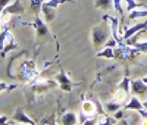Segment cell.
<instances>
[{"label": "cell", "mask_w": 147, "mask_h": 125, "mask_svg": "<svg viewBox=\"0 0 147 125\" xmlns=\"http://www.w3.org/2000/svg\"><path fill=\"white\" fill-rule=\"evenodd\" d=\"M38 75H40V72L37 69L34 60H25L19 65V80L25 81V82H31Z\"/></svg>", "instance_id": "cell-5"}, {"label": "cell", "mask_w": 147, "mask_h": 125, "mask_svg": "<svg viewBox=\"0 0 147 125\" xmlns=\"http://www.w3.org/2000/svg\"><path fill=\"white\" fill-rule=\"evenodd\" d=\"M124 2L127 3V6H125V10H127V12H131V10H134V9H138V7H147V5L137 3V2H134V0H124Z\"/></svg>", "instance_id": "cell-20"}, {"label": "cell", "mask_w": 147, "mask_h": 125, "mask_svg": "<svg viewBox=\"0 0 147 125\" xmlns=\"http://www.w3.org/2000/svg\"><path fill=\"white\" fill-rule=\"evenodd\" d=\"M141 80H143V81H144V82H146V84H147V75H146V77H143V78H141Z\"/></svg>", "instance_id": "cell-27"}, {"label": "cell", "mask_w": 147, "mask_h": 125, "mask_svg": "<svg viewBox=\"0 0 147 125\" xmlns=\"http://www.w3.org/2000/svg\"><path fill=\"white\" fill-rule=\"evenodd\" d=\"M18 49V44L15 41V37L12 34L7 28H3V31L0 32V50H2V53H0V57H6V55L12 50H16Z\"/></svg>", "instance_id": "cell-3"}, {"label": "cell", "mask_w": 147, "mask_h": 125, "mask_svg": "<svg viewBox=\"0 0 147 125\" xmlns=\"http://www.w3.org/2000/svg\"><path fill=\"white\" fill-rule=\"evenodd\" d=\"M141 18H147V7H138V9H134L129 12L128 19L134 21V19H141Z\"/></svg>", "instance_id": "cell-16"}, {"label": "cell", "mask_w": 147, "mask_h": 125, "mask_svg": "<svg viewBox=\"0 0 147 125\" xmlns=\"http://www.w3.org/2000/svg\"><path fill=\"white\" fill-rule=\"evenodd\" d=\"M144 107V105H143V102L138 99V96H132L131 99H129V102H127V105H125V110H136V112H138L140 109H143Z\"/></svg>", "instance_id": "cell-14"}, {"label": "cell", "mask_w": 147, "mask_h": 125, "mask_svg": "<svg viewBox=\"0 0 147 125\" xmlns=\"http://www.w3.org/2000/svg\"><path fill=\"white\" fill-rule=\"evenodd\" d=\"M41 5H43V0H31L30 2V12L34 15L41 14Z\"/></svg>", "instance_id": "cell-18"}, {"label": "cell", "mask_w": 147, "mask_h": 125, "mask_svg": "<svg viewBox=\"0 0 147 125\" xmlns=\"http://www.w3.org/2000/svg\"><path fill=\"white\" fill-rule=\"evenodd\" d=\"M147 30V19H144L143 22L137 24V25H132V27H128L124 30V32H122V40L127 41L128 39H131L132 35H136L137 32L140 31H146Z\"/></svg>", "instance_id": "cell-10"}, {"label": "cell", "mask_w": 147, "mask_h": 125, "mask_svg": "<svg viewBox=\"0 0 147 125\" xmlns=\"http://www.w3.org/2000/svg\"><path fill=\"white\" fill-rule=\"evenodd\" d=\"M24 12H25V6L22 5L21 0H13L10 5H7V6L3 9V12H2L0 15L10 16V15H21V14H24Z\"/></svg>", "instance_id": "cell-9"}, {"label": "cell", "mask_w": 147, "mask_h": 125, "mask_svg": "<svg viewBox=\"0 0 147 125\" xmlns=\"http://www.w3.org/2000/svg\"><path fill=\"white\" fill-rule=\"evenodd\" d=\"M97 57H106L109 60L115 59V52H113V47H105V50H102V52L97 53Z\"/></svg>", "instance_id": "cell-19"}, {"label": "cell", "mask_w": 147, "mask_h": 125, "mask_svg": "<svg viewBox=\"0 0 147 125\" xmlns=\"http://www.w3.org/2000/svg\"><path fill=\"white\" fill-rule=\"evenodd\" d=\"M9 122H10V119H9L7 116H5V115L0 114V125H3V124H9Z\"/></svg>", "instance_id": "cell-25"}, {"label": "cell", "mask_w": 147, "mask_h": 125, "mask_svg": "<svg viewBox=\"0 0 147 125\" xmlns=\"http://www.w3.org/2000/svg\"><path fill=\"white\" fill-rule=\"evenodd\" d=\"M16 84H7L5 81H0V94H3L6 91H12V90H15L16 89Z\"/></svg>", "instance_id": "cell-23"}, {"label": "cell", "mask_w": 147, "mask_h": 125, "mask_svg": "<svg viewBox=\"0 0 147 125\" xmlns=\"http://www.w3.org/2000/svg\"><path fill=\"white\" fill-rule=\"evenodd\" d=\"M131 96L147 97V84L143 80H134V81H131Z\"/></svg>", "instance_id": "cell-12"}, {"label": "cell", "mask_w": 147, "mask_h": 125, "mask_svg": "<svg viewBox=\"0 0 147 125\" xmlns=\"http://www.w3.org/2000/svg\"><path fill=\"white\" fill-rule=\"evenodd\" d=\"M103 21H107V22H109L112 37L118 41V44L125 43L124 40H122V34H119V24H121V21H119L118 18H115V16H110L109 14H105V15H103Z\"/></svg>", "instance_id": "cell-8"}, {"label": "cell", "mask_w": 147, "mask_h": 125, "mask_svg": "<svg viewBox=\"0 0 147 125\" xmlns=\"http://www.w3.org/2000/svg\"><path fill=\"white\" fill-rule=\"evenodd\" d=\"M12 119H13L15 122H18V124H28V125H34L35 124V121H32L31 118H28V115L24 112L22 107H18L15 110V114H13V116H12Z\"/></svg>", "instance_id": "cell-13"}, {"label": "cell", "mask_w": 147, "mask_h": 125, "mask_svg": "<svg viewBox=\"0 0 147 125\" xmlns=\"http://www.w3.org/2000/svg\"><path fill=\"white\" fill-rule=\"evenodd\" d=\"M94 6L97 9H102L105 12H109V10L113 9V0H96Z\"/></svg>", "instance_id": "cell-17"}, {"label": "cell", "mask_w": 147, "mask_h": 125, "mask_svg": "<svg viewBox=\"0 0 147 125\" xmlns=\"http://www.w3.org/2000/svg\"><path fill=\"white\" fill-rule=\"evenodd\" d=\"M25 25H31V27L34 28V31H35V41H37V43H41V41H46L47 39H52V40L56 41V46L59 47V43H57V40H56V37L52 35L50 30L47 28V24H46L44 19L40 16V14L35 15V19H34L32 24H25Z\"/></svg>", "instance_id": "cell-2"}, {"label": "cell", "mask_w": 147, "mask_h": 125, "mask_svg": "<svg viewBox=\"0 0 147 125\" xmlns=\"http://www.w3.org/2000/svg\"><path fill=\"white\" fill-rule=\"evenodd\" d=\"M12 2H13V0H0V14H2L3 9H5L7 5H10Z\"/></svg>", "instance_id": "cell-24"}, {"label": "cell", "mask_w": 147, "mask_h": 125, "mask_svg": "<svg viewBox=\"0 0 147 125\" xmlns=\"http://www.w3.org/2000/svg\"><path fill=\"white\" fill-rule=\"evenodd\" d=\"M55 81L57 82L59 89L62 90V91H72L74 87L78 85V82H74V81L68 77L66 71H63V69H60V72L55 77Z\"/></svg>", "instance_id": "cell-7"}, {"label": "cell", "mask_w": 147, "mask_h": 125, "mask_svg": "<svg viewBox=\"0 0 147 125\" xmlns=\"http://www.w3.org/2000/svg\"><path fill=\"white\" fill-rule=\"evenodd\" d=\"M81 112H84L88 118H96V115L99 114V109H97V100H94V102H91V100H88V99L82 100Z\"/></svg>", "instance_id": "cell-11"}, {"label": "cell", "mask_w": 147, "mask_h": 125, "mask_svg": "<svg viewBox=\"0 0 147 125\" xmlns=\"http://www.w3.org/2000/svg\"><path fill=\"white\" fill-rule=\"evenodd\" d=\"M105 110L106 112H112V114H115L116 110H119L121 109V105L118 103V102H115V100H112V102H107V103H105Z\"/></svg>", "instance_id": "cell-21"}, {"label": "cell", "mask_w": 147, "mask_h": 125, "mask_svg": "<svg viewBox=\"0 0 147 125\" xmlns=\"http://www.w3.org/2000/svg\"><path fill=\"white\" fill-rule=\"evenodd\" d=\"M66 2H72V0H46L41 5V14H43V19L46 24H50L55 18H56V10L57 7L66 3Z\"/></svg>", "instance_id": "cell-4"}, {"label": "cell", "mask_w": 147, "mask_h": 125, "mask_svg": "<svg viewBox=\"0 0 147 125\" xmlns=\"http://www.w3.org/2000/svg\"><path fill=\"white\" fill-rule=\"evenodd\" d=\"M129 82H131V81H129V78H128V77H124L122 82L118 85L116 91L113 93L112 100L118 102L119 105H124V103H127L128 96H129V90H131V84H129Z\"/></svg>", "instance_id": "cell-6"}, {"label": "cell", "mask_w": 147, "mask_h": 125, "mask_svg": "<svg viewBox=\"0 0 147 125\" xmlns=\"http://www.w3.org/2000/svg\"><path fill=\"white\" fill-rule=\"evenodd\" d=\"M143 105H144V107H147V99H146L144 102H143Z\"/></svg>", "instance_id": "cell-28"}, {"label": "cell", "mask_w": 147, "mask_h": 125, "mask_svg": "<svg viewBox=\"0 0 147 125\" xmlns=\"http://www.w3.org/2000/svg\"><path fill=\"white\" fill-rule=\"evenodd\" d=\"M105 22L106 24H99L91 30V44H93L94 49H100L102 46L106 44L109 37H112L109 22L107 21H105Z\"/></svg>", "instance_id": "cell-1"}, {"label": "cell", "mask_w": 147, "mask_h": 125, "mask_svg": "<svg viewBox=\"0 0 147 125\" xmlns=\"http://www.w3.org/2000/svg\"><path fill=\"white\" fill-rule=\"evenodd\" d=\"M122 2H124V0H113V9L118 12L121 22L124 21V7H122Z\"/></svg>", "instance_id": "cell-22"}, {"label": "cell", "mask_w": 147, "mask_h": 125, "mask_svg": "<svg viewBox=\"0 0 147 125\" xmlns=\"http://www.w3.org/2000/svg\"><path fill=\"white\" fill-rule=\"evenodd\" d=\"M60 124H63V125H75V124H78V115L74 114V112H66V114H63L62 118H60Z\"/></svg>", "instance_id": "cell-15"}, {"label": "cell", "mask_w": 147, "mask_h": 125, "mask_svg": "<svg viewBox=\"0 0 147 125\" xmlns=\"http://www.w3.org/2000/svg\"><path fill=\"white\" fill-rule=\"evenodd\" d=\"M41 124H55V119H43Z\"/></svg>", "instance_id": "cell-26"}]
</instances>
